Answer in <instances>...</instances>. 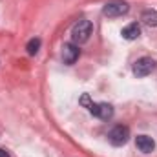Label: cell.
Listing matches in <instances>:
<instances>
[{"label":"cell","instance_id":"cell-3","mask_svg":"<svg viewBox=\"0 0 157 157\" xmlns=\"http://www.w3.org/2000/svg\"><path fill=\"white\" fill-rule=\"evenodd\" d=\"M128 9H130L128 2L117 0V2H110V4H106V6L102 7V13H104L106 17H110V18H115V17H122V15H126Z\"/></svg>","mask_w":157,"mask_h":157},{"label":"cell","instance_id":"cell-7","mask_svg":"<svg viewBox=\"0 0 157 157\" xmlns=\"http://www.w3.org/2000/svg\"><path fill=\"white\" fill-rule=\"evenodd\" d=\"M135 146L143 152V154H152L155 148V141L150 135H137L135 137Z\"/></svg>","mask_w":157,"mask_h":157},{"label":"cell","instance_id":"cell-11","mask_svg":"<svg viewBox=\"0 0 157 157\" xmlns=\"http://www.w3.org/2000/svg\"><path fill=\"white\" fill-rule=\"evenodd\" d=\"M80 104H82V106H86V108H90V106H91V101H90V95H88V93H84V95L80 97Z\"/></svg>","mask_w":157,"mask_h":157},{"label":"cell","instance_id":"cell-9","mask_svg":"<svg viewBox=\"0 0 157 157\" xmlns=\"http://www.w3.org/2000/svg\"><path fill=\"white\" fill-rule=\"evenodd\" d=\"M141 20H143L146 26H150V28H157V11L155 9H146V11H143Z\"/></svg>","mask_w":157,"mask_h":157},{"label":"cell","instance_id":"cell-5","mask_svg":"<svg viewBox=\"0 0 157 157\" xmlns=\"http://www.w3.org/2000/svg\"><path fill=\"white\" fill-rule=\"evenodd\" d=\"M154 68H155L154 59L143 57V59H139V60L133 64V75H135V77H146V75H150V73L154 71Z\"/></svg>","mask_w":157,"mask_h":157},{"label":"cell","instance_id":"cell-8","mask_svg":"<svg viewBox=\"0 0 157 157\" xmlns=\"http://www.w3.org/2000/svg\"><path fill=\"white\" fill-rule=\"evenodd\" d=\"M121 35H122V39L126 40H135L141 37V26L137 24V22H132V24H128L122 31H121Z\"/></svg>","mask_w":157,"mask_h":157},{"label":"cell","instance_id":"cell-1","mask_svg":"<svg viewBox=\"0 0 157 157\" xmlns=\"http://www.w3.org/2000/svg\"><path fill=\"white\" fill-rule=\"evenodd\" d=\"M91 31H93V26H91L90 20H86V18L78 20L77 24L73 26V29H71V40H73V44H77L78 46V44L88 42L90 35H91Z\"/></svg>","mask_w":157,"mask_h":157},{"label":"cell","instance_id":"cell-6","mask_svg":"<svg viewBox=\"0 0 157 157\" xmlns=\"http://www.w3.org/2000/svg\"><path fill=\"white\" fill-rule=\"evenodd\" d=\"M78 55H80V49H78L77 44H73V42H66V44L62 46V60H64L68 66H71V64L77 62Z\"/></svg>","mask_w":157,"mask_h":157},{"label":"cell","instance_id":"cell-2","mask_svg":"<svg viewBox=\"0 0 157 157\" xmlns=\"http://www.w3.org/2000/svg\"><path fill=\"white\" fill-rule=\"evenodd\" d=\"M128 139H130V128L128 126H122V124H117L108 133V141L113 146H124L128 143Z\"/></svg>","mask_w":157,"mask_h":157},{"label":"cell","instance_id":"cell-10","mask_svg":"<svg viewBox=\"0 0 157 157\" xmlns=\"http://www.w3.org/2000/svg\"><path fill=\"white\" fill-rule=\"evenodd\" d=\"M40 39H31L29 42H28V46H26V49H28V53L29 55H37L39 53V49H40Z\"/></svg>","mask_w":157,"mask_h":157},{"label":"cell","instance_id":"cell-12","mask_svg":"<svg viewBox=\"0 0 157 157\" xmlns=\"http://www.w3.org/2000/svg\"><path fill=\"white\" fill-rule=\"evenodd\" d=\"M0 157H9V154H7L6 150H2V148H0Z\"/></svg>","mask_w":157,"mask_h":157},{"label":"cell","instance_id":"cell-4","mask_svg":"<svg viewBox=\"0 0 157 157\" xmlns=\"http://www.w3.org/2000/svg\"><path fill=\"white\" fill-rule=\"evenodd\" d=\"M91 115L102 119V121H108V119L113 117V106L108 104V102H91V106L88 108Z\"/></svg>","mask_w":157,"mask_h":157}]
</instances>
